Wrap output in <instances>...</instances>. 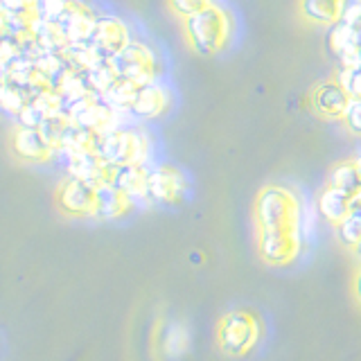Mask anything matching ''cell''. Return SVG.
Returning <instances> with one entry per match:
<instances>
[{"mask_svg":"<svg viewBox=\"0 0 361 361\" xmlns=\"http://www.w3.org/2000/svg\"><path fill=\"white\" fill-rule=\"evenodd\" d=\"M95 23L97 18L93 16V11H88L79 3H73V7L66 11V16L56 25H59L68 43H88L90 34L95 30Z\"/></svg>","mask_w":361,"mask_h":361,"instance_id":"13","label":"cell"},{"mask_svg":"<svg viewBox=\"0 0 361 361\" xmlns=\"http://www.w3.org/2000/svg\"><path fill=\"white\" fill-rule=\"evenodd\" d=\"M300 208L296 197L289 190L271 185L257 195L255 201V221L259 231L269 228H298Z\"/></svg>","mask_w":361,"mask_h":361,"instance_id":"2","label":"cell"},{"mask_svg":"<svg viewBox=\"0 0 361 361\" xmlns=\"http://www.w3.org/2000/svg\"><path fill=\"white\" fill-rule=\"evenodd\" d=\"M34 7H37V0H3V11L25 14V11H34Z\"/></svg>","mask_w":361,"mask_h":361,"instance_id":"29","label":"cell"},{"mask_svg":"<svg viewBox=\"0 0 361 361\" xmlns=\"http://www.w3.org/2000/svg\"><path fill=\"white\" fill-rule=\"evenodd\" d=\"M97 140L99 133L79 127V124H71L66 129L63 138L59 142V152H63L68 158L71 156H79V154H88V152H97Z\"/></svg>","mask_w":361,"mask_h":361,"instance_id":"18","label":"cell"},{"mask_svg":"<svg viewBox=\"0 0 361 361\" xmlns=\"http://www.w3.org/2000/svg\"><path fill=\"white\" fill-rule=\"evenodd\" d=\"M113 66L120 77L131 79L135 84L154 82L156 77V59L152 50L142 43H129L118 56H113Z\"/></svg>","mask_w":361,"mask_h":361,"instance_id":"7","label":"cell"},{"mask_svg":"<svg viewBox=\"0 0 361 361\" xmlns=\"http://www.w3.org/2000/svg\"><path fill=\"white\" fill-rule=\"evenodd\" d=\"M131 206V197L127 192H122L118 185L109 183H99L95 192V212L93 217L97 219H118Z\"/></svg>","mask_w":361,"mask_h":361,"instance_id":"14","label":"cell"},{"mask_svg":"<svg viewBox=\"0 0 361 361\" xmlns=\"http://www.w3.org/2000/svg\"><path fill=\"white\" fill-rule=\"evenodd\" d=\"M355 161H357V163H359V167H361V156H357V158H355Z\"/></svg>","mask_w":361,"mask_h":361,"instance_id":"32","label":"cell"},{"mask_svg":"<svg viewBox=\"0 0 361 361\" xmlns=\"http://www.w3.org/2000/svg\"><path fill=\"white\" fill-rule=\"evenodd\" d=\"M259 257L267 264H289L300 253V235L298 228H269L259 231L257 240Z\"/></svg>","mask_w":361,"mask_h":361,"instance_id":"6","label":"cell"},{"mask_svg":"<svg viewBox=\"0 0 361 361\" xmlns=\"http://www.w3.org/2000/svg\"><path fill=\"white\" fill-rule=\"evenodd\" d=\"M185 37L197 54H217L231 37V16L221 7L210 5L185 18Z\"/></svg>","mask_w":361,"mask_h":361,"instance_id":"1","label":"cell"},{"mask_svg":"<svg viewBox=\"0 0 361 361\" xmlns=\"http://www.w3.org/2000/svg\"><path fill=\"white\" fill-rule=\"evenodd\" d=\"M66 113L71 116V120L75 124L95 131V133L111 131V129H116V124H118V109L106 104L99 95L97 97L88 95L84 99L75 102V104H68Z\"/></svg>","mask_w":361,"mask_h":361,"instance_id":"5","label":"cell"},{"mask_svg":"<svg viewBox=\"0 0 361 361\" xmlns=\"http://www.w3.org/2000/svg\"><path fill=\"white\" fill-rule=\"evenodd\" d=\"M345 5L348 0H300V11L314 23L334 25L336 20L343 18Z\"/></svg>","mask_w":361,"mask_h":361,"instance_id":"19","label":"cell"},{"mask_svg":"<svg viewBox=\"0 0 361 361\" xmlns=\"http://www.w3.org/2000/svg\"><path fill=\"white\" fill-rule=\"evenodd\" d=\"M169 106V95L163 86H158L154 82H147L140 84L138 93L133 97V104H131V113L138 118H158L161 113Z\"/></svg>","mask_w":361,"mask_h":361,"instance_id":"16","label":"cell"},{"mask_svg":"<svg viewBox=\"0 0 361 361\" xmlns=\"http://www.w3.org/2000/svg\"><path fill=\"white\" fill-rule=\"evenodd\" d=\"M185 192V178L169 165H156L147 174V197L158 203H176Z\"/></svg>","mask_w":361,"mask_h":361,"instance_id":"10","label":"cell"},{"mask_svg":"<svg viewBox=\"0 0 361 361\" xmlns=\"http://www.w3.org/2000/svg\"><path fill=\"white\" fill-rule=\"evenodd\" d=\"M257 338H259V323L248 312H231L219 323L217 343L231 357L246 355L257 343Z\"/></svg>","mask_w":361,"mask_h":361,"instance_id":"4","label":"cell"},{"mask_svg":"<svg viewBox=\"0 0 361 361\" xmlns=\"http://www.w3.org/2000/svg\"><path fill=\"white\" fill-rule=\"evenodd\" d=\"M355 255H357V259H359V262H361V242L355 246Z\"/></svg>","mask_w":361,"mask_h":361,"instance_id":"31","label":"cell"},{"mask_svg":"<svg viewBox=\"0 0 361 361\" xmlns=\"http://www.w3.org/2000/svg\"><path fill=\"white\" fill-rule=\"evenodd\" d=\"M319 212L323 219L338 226L350 212H353V197L345 195L341 190L327 185L319 197Z\"/></svg>","mask_w":361,"mask_h":361,"instance_id":"17","label":"cell"},{"mask_svg":"<svg viewBox=\"0 0 361 361\" xmlns=\"http://www.w3.org/2000/svg\"><path fill=\"white\" fill-rule=\"evenodd\" d=\"M95 192L97 185L71 176L56 190V206L61 208V212L73 214V217H88L95 212Z\"/></svg>","mask_w":361,"mask_h":361,"instance_id":"9","label":"cell"},{"mask_svg":"<svg viewBox=\"0 0 361 361\" xmlns=\"http://www.w3.org/2000/svg\"><path fill=\"white\" fill-rule=\"evenodd\" d=\"M167 5H169V9H172L176 16L188 18L192 14H197V11L210 7L212 0H167Z\"/></svg>","mask_w":361,"mask_h":361,"instance_id":"26","label":"cell"},{"mask_svg":"<svg viewBox=\"0 0 361 361\" xmlns=\"http://www.w3.org/2000/svg\"><path fill=\"white\" fill-rule=\"evenodd\" d=\"M147 174L149 169L145 163H127V165H116L111 174V183L118 185L122 192H127L131 201L135 199H149L147 197Z\"/></svg>","mask_w":361,"mask_h":361,"instance_id":"15","label":"cell"},{"mask_svg":"<svg viewBox=\"0 0 361 361\" xmlns=\"http://www.w3.org/2000/svg\"><path fill=\"white\" fill-rule=\"evenodd\" d=\"M129 43H131L129 30L116 16L97 18L95 30H93V34H90V41H88L90 48H93L102 59H106V61H111L113 56H118Z\"/></svg>","mask_w":361,"mask_h":361,"instance_id":"8","label":"cell"},{"mask_svg":"<svg viewBox=\"0 0 361 361\" xmlns=\"http://www.w3.org/2000/svg\"><path fill=\"white\" fill-rule=\"evenodd\" d=\"M355 289H357V296H359V300H361V274H359L357 280H355Z\"/></svg>","mask_w":361,"mask_h":361,"instance_id":"30","label":"cell"},{"mask_svg":"<svg viewBox=\"0 0 361 361\" xmlns=\"http://www.w3.org/2000/svg\"><path fill=\"white\" fill-rule=\"evenodd\" d=\"M97 154L109 165H127V163H145L149 156V145L140 131L131 129H111L99 133Z\"/></svg>","mask_w":361,"mask_h":361,"instance_id":"3","label":"cell"},{"mask_svg":"<svg viewBox=\"0 0 361 361\" xmlns=\"http://www.w3.org/2000/svg\"><path fill=\"white\" fill-rule=\"evenodd\" d=\"M0 102H3V109L9 113V116L18 118L20 111L27 106L30 95L23 88L9 84V82H3V93H0Z\"/></svg>","mask_w":361,"mask_h":361,"instance_id":"23","label":"cell"},{"mask_svg":"<svg viewBox=\"0 0 361 361\" xmlns=\"http://www.w3.org/2000/svg\"><path fill=\"white\" fill-rule=\"evenodd\" d=\"M327 185L345 192L350 197L361 195V167L357 161L336 163L327 174Z\"/></svg>","mask_w":361,"mask_h":361,"instance_id":"20","label":"cell"},{"mask_svg":"<svg viewBox=\"0 0 361 361\" xmlns=\"http://www.w3.org/2000/svg\"><path fill=\"white\" fill-rule=\"evenodd\" d=\"M138 88H140V84L131 82V79L118 77L116 82H113L99 97L104 99L106 104H111L113 109H118V111H122V109H131L133 97H135V93H138Z\"/></svg>","mask_w":361,"mask_h":361,"instance_id":"21","label":"cell"},{"mask_svg":"<svg viewBox=\"0 0 361 361\" xmlns=\"http://www.w3.org/2000/svg\"><path fill=\"white\" fill-rule=\"evenodd\" d=\"M73 3L75 0H37L34 11H37V16L43 23H52V25H56V23L66 16V11L73 7Z\"/></svg>","mask_w":361,"mask_h":361,"instance_id":"24","label":"cell"},{"mask_svg":"<svg viewBox=\"0 0 361 361\" xmlns=\"http://www.w3.org/2000/svg\"><path fill=\"white\" fill-rule=\"evenodd\" d=\"M336 235L348 248H355L361 242V206H353V212L336 226Z\"/></svg>","mask_w":361,"mask_h":361,"instance_id":"22","label":"cell"},{"mask_svg":"<svg viewBox=\"0 0 361 361\" xmlns=\"http://www.w3.org/2000/svg\"><path fill=\"white\" fill-rule=\"evenodd\" d=\"M343 120H345V127L350 131H353L355 135H361V97H353Z\"/></svg>","mask_w":361,"mask_h":361,"instance_id":"28","label":"cell"},{"mask_svg":"<svg viewBox=\"0 0 361 361\" xmlns=\"http://www.w3.org/2000/svg\"><path fill=\"white\" fill-rule=\"evenodd\" d=\"M338 82L348 88V93L353 97H361V63L355 68H343L341 75H338Z\"/></svg>","mask_w":361,"mask_h":361,"instance_id":"27","label":"cell"},{"mask_svg":"<svg viewBox=\"0 0 361 361\" xmlns=\"http://www.w3.org/2000/svg\"><path fill=\"white\" fill-rule=\"evenodd\" d=\"M185 345H188L185 327H183V325H172V327H169L167 334H165V343H163L165 353H167L169 357L180 355V353L185 350Z\"/></svg>","mask_w":361,"mask_h":361,"instance_id":"25","label":"cell"},{"mask_svg":"<svg viewBox=\"0 0 361 361\" xmlns=\"http://www.w3.org/2000/svg\"><path fill=\"white\" fill-rule=\"evenodd\" d=\"M314 109L325 118H343L345 111L353 102V95L348 93V88L338 82H325L314 90Z\"/></svg>","mask_w":361,"mask_h":361,"instance_id":"12","label":"cell"},{"mask_svg":"<svg viewBox=\"0 0 361 361\" xmlns=\"http://www.w3.org/2000/svg\"><path fill=\"white\" fill-rule=\"evenodd\" d=\"M11 152L25 163H43L54 154V147L45 140L39 127H20L11 133Z\"/></svg>","mask_w":361,"mask_h":361,"instance_id":"11","label":"cell"}]
</instances>
